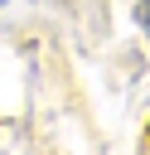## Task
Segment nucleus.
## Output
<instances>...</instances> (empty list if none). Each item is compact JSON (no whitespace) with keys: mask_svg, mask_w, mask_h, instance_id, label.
<instances>
[{"mask_svg":"<svg viewBox=\"0 0 150 155\" xmlns=\"http://www.w3.org/2000/svg\"><path fill=\"white\" fill-rule=\"evenodd\" d=\"M140 24H145V34H150V0H140Z\"/></svg>","mask_w":150,"mask_h":155,"instance_id":"nucleus-1","label":"nucleus"},{"mask_svg":"<svg viewBox=\"0 0 150 155\" xmlns=\"http://www.w3.org/2000/svg\"><path fill=\"white\" fill-rule=\"evenodd\" d=\"M0 5H5V0H0Z\"/></svg>","mask_w":150,"mask_h":155,"instance_id":"nucleus-2","label":"nucleus"}]
</instances>
